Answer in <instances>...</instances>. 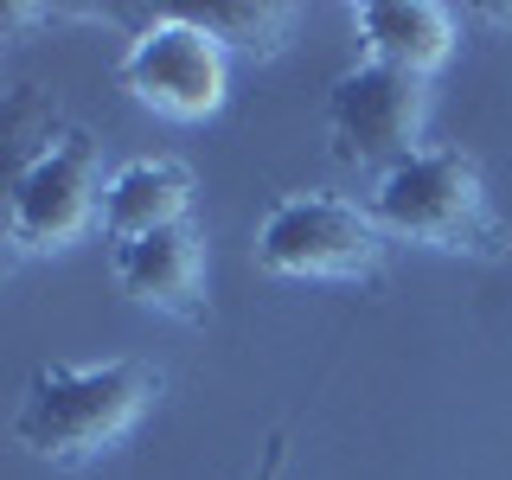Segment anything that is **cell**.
I'll return each mask as SVG.
<instances>
[{
    "mask_svg": "<svg viewBox=\"0 0 512 480\" xmlns=\"http://www.w3.org/2000/svg\"><path fill=\"white\" fill-rule=\"evenodd\" d=\"M160 365L148 359H45L32 365L20 410H13V442L45 468H90L109 448H122L160 404Z\"/></svg>",
    "mask_w": 512,
    "mask_h": 480,
    "instance_id": "1",
    "label": "cell"
},
{
    "mask_svg": "<svg viewBox=\"0 0 512 480\" xmlns=\"http://www.w3.org/2000/svg\"><path fill=\"white\" fill-rule=\"evenodd\" d=\"M365 205L391 244H423L442 256H468V263L506 256V218L468 148H416L391 173H378Z\"/></svg>",
    "mask_w": 512,
    "mask_h": 480,
    "instance_id": "2",
    "label": "cell"
},
{
    "mask_svg": "<svg viewBox=\"0 0 512 480\" xmlns=\"http://www.w3.org/2000/svg\"><path fill=\"white\" fill-rule=\"evenodd\" d=\"M384 244L372 205L340 199V192H282L250 237V263L276 282H378Z\"/></svg>",
    "mask_w": 512,
    "mask_h": 480,
    "instance_id": "3",
    "label": "cell"
},
{
    "mask_svg": "<svg viewBox=\"0 0 512 480\" xmlns=\"http://www.w3.org/2000/svg\"><path fill=\"white\" fill-rule=\"evenodd\" d=\"M103 148L90 128H45V141L13 167L7 192V244L13 256H58L103 224Z\"/></svg>",
    "mask_w": 512,
    "mask_h": 480,
    "instance_id": "4",
    "label": "cell"
},
{
    "mask_svg": "<svg viewBox=\"0 0 512 480\" xmlns=\"http://www.w3.org/2000/svg\"><path fill=\"white\" fill-rule=\"evenodd\" d=\"M116 90L160 122H212L231 103V52L199 20L160 7L116 58Z\"/></svg>",
    "mask_w": 512,
    "mask_h": 480,
    "instance_id": "5",
    "label": "cell"
},
{
    "mask_svg": "<svg viewBox=\"0 0 512 480\" xmlns=\"http://www.w3.org/2000/svg\"><path fill=\"white\" fill-rule=\"evenodd\" d=\"M423 122H429V84L404 77L391 64H346L327 84V154L346 173H391L397 160H410L423 148Z\"/></svg>",
    "mask_w": 512,
    "mask_h": 480,
    "instance_id": "6",
    "label": "cell"
},
{
    "mask_svg": "<svg viewBox=\"0 0 512 480\" xmlns=\"http://www.w3.org/2000/svg\"><path fill=\"white\" fill-rule=\"evenodd\" d=\"M109 276L148 314H167L180 327H205L212 320V250H205L199 218L160 224V231L128 237V244H109Z\"/></svg>",
    "mask_w": 512,
    "mask_h": 480,
    "instance_id": "7",
    "label": "cell"
},
{
    "mask_svg": "<svg viewBox=\"0 0 512 480\" xmlns=\"http://www.w3.org/2000/svg\"><path fill=\"white\" fill-rule=\"evenodd\" d=\"M352 32H359V52L372 64H391V71L423 77V84L461 45V20L442 0H359Z\"/></svg>",
    "mask_w": 512,
    "mask_h": 480,
    "instance_id": "8",
    "label": "cell"
},
{
    "mask_svg": "<svg viewBox=\"0 0 512 480\" xmlns=\"http://www.w3.org/2000/svg\"><path fill=\"white\" fill-rule=\"evenodd\" d=\"M192 199H199V180H192L186 160L173 154H135L109 173L103 192V231L109 244H128V237H148L160 224H186Z\"/></svg>",
    "mask_w": 512,
    "mask_h": 480,
    "instance_id": "9",
    "label": "cell"
},
{
    "mask_svg": "<svg viewBox=\"0 0 512 480\" xmlns=\"http://www.w3.org/2000/svg\"><path fill=\"white\" fill-rule=\"evenodd\" d=\"M173 13L199 20L224 52L250 58V64L282 58L288 32H295V7H282V0H205V7H173Z\"/></svg>",
    "mask_w": 512,
    "mask_h": 480,
    "instance_id": "10",
    "label": "cell"
},
{
    "mask_svg": "<svg viewBox=\"0 0 512 480\" xmlns=\"http://www.w3.org/2000/svg\"><path fill=\"white\" fill-rule=\"evenodd\" d=\"M282 474H288V429H276V436L263 442V461H256L250 480H282Z\"/></svg>",
    "mask_w": 512,
    "mask_h": 480,
    "instance_id": "11",
    "label": "cell"
},
{
    "mask_svg": "<svg viewBox=\"0 0 512 480\" xmlns=\"http://www.w3.org/2000/svg\"><path fill=\"white\" fill-rule=\"evenodd\" d=\"M480 20H500V26H512V7H474Z\"/></svg>",
    "mask_w": 512,
    "mask_h": 480,
    "instance_id": "12",
    "label": "cell"
}]
</instances>
